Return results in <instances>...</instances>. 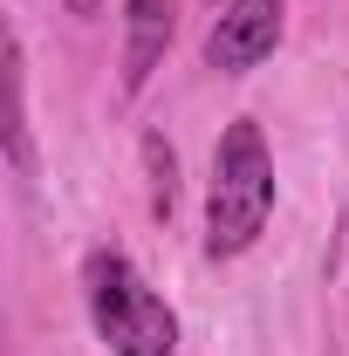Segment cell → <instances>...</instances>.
I'll use <instances>...</instances> for the list:
<instances>
[{"instance_id": "cell-1", "label": "cell", "mask_w": 349, "mask_h": 356, "mask_svg": "<svg viewBox=\"0 0 349 356\" xmlns=\"http://www.w3.org/2000/svg\"><path fill=\"white\" fill-rule=\"evenodd\" d=\"M267 213H274V151H267L261 124H226L213 151V185H206V254L233 261L261 240Z\"/></svg>"}, {"instance_id": "cell-2", "label": "cell", "mask_w": 349, "mask_h": 356, "mask_svg": "<svg viewBox=\"0 0 349 356\" xmlns=\"http://www.w3.org/2000/svg\"><path fill=\"white\" fill-rule=\"evenodd\" d=\"M83 295L89 329L103 336L110 356H178V315L165 309V295H151V281L124 254H89Z\"/></svg>"}, {"instance_id": "cell-3", "label": "cell", "mask_w": 349, "mask_h": 356, "mask_svg": "<svg viewBox=\"0 0 349 356\" xmlns=\"http://www.w3.org/2000/svg\"><path fill=\"white\" fill-rule=\"evenodd\" d=\"M281 42V0H226L206 35V62L219 76H247L254 62H267Z\"/></svg>"}, {"instance_id": "cell-4", "label": "cell", "mask_w": 349, "mask_h": 356, "mask_svg": "<svg viewBox=\"0 0 349 356\" xmlns=\"http://www.w3.org/2000/svg\"><path fill=\"white\" fill-rule=\"evenodd\" d=\"M172 28H178L172 0H124V89H131V96L151 83V69L165 62Z\"/></svg>"}, {"instance_id": "cell-5", "label": "cell", "mask_w": 349, "mask_h": 356, "mask_svg": "<svg viewBox=\"0 0 349 356\" xmlns=\"http://www.w3.org/2000/svg\"><path fill=\"white\" fill-rule=\"evenodd\" d=\"M7 165H14V178H35V144H28V55H21V35H7Z\"/></svg>"}, {"instance_id": "cell-6", "label": "cell", "mask_w": 349, "mask_h": 356, "mask_svg": "<svg viewBox=\"0 0 349 356\" xmlns=\"http://www.w3.org/2000/svg\"><path fill=\"white\" fill-rule=\"evenodd\" d=\"M144 158H151V213H172V144H165V137H144Z\"/></svg>"}]
</instances>
